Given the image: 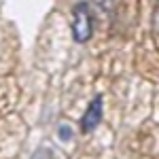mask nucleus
<instances>
[{"label": "nucleus", "instance_id": "nucleus-1", "mask_svg": "<svg viewBox=\"0 0 159 159\" xmlns=\"http://www.w3.org/2000/svg\"><path fill=\"white\" fill-rule=\"evenodd\" d=\"M93 32L91 13L87 2H76L72 9V38L76 43H87Z\"/></svg>", "mask_w": 159, "mask_h": 159}, {"label": "nucleus", "instance_id": "nucleus-2", "mask_svg": "<svg viewBox=\"0 0 159 159\" xmlns=\"http://www.w3.org/2000/svg\"><path fill=\"white\" fill-rule=\"evenodd\" d=\"M100 123H102V96H96V98L91 100V104L87 106L85 115H83V119H81V129L89 134V132H93L96 127H98Z\"/></svg>", "mask_w": 159, "mask_h": 159}, {"label": "nucleus", "instance_id": "nucleus-3", "mask_svg": "<svg viewBox=\"0 0 159 159\" xmlns=\"http://www.w3.org/2000/svg\"><path fill=\"white\" fill-rule=\"evenodd\" d=\"M32 159H57V153H55L51 147H40V148L34 151Z\"/></svg>", "mask_w": 159, "mask_h": 159}, {"label": "nucleus", "instance_id": "nucleus-4", "mask_svg": "<svg viewBox=\"0 0 159 159\" xmlns=\"http://www.w3.org/2000/svg\"><path fill=\"white\" fill-rule=\"evenodd\" d=\"M57 136H60V140H64V142L72 140V129H70V125H68V123H60V125H57Z\"/></svg>", "mask_w": 159, "mask_h": 159}]
</instances>
